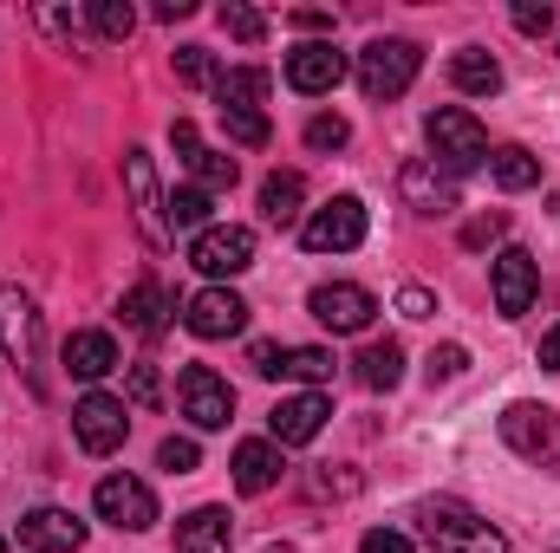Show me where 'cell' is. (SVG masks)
I'll return each mask as SVG.
<instances>
[{
    "mask_svg": "<svg viewBox=\"0 0 560 553\" xmlns=\"http://www.w3.org/2000/svg\"><path fill=\"white\" fill-rule=\"evenodd\" d=\"M183 163H189V176H196V189H209V196H222V189H235V176H242V169H235V156H229V150H209V143H196V150H189Z\"/></svg>",
    "mask_w": 560,
    "mask_h": 553,
    "instance_id": "27",
    "label": "cell"
},
{
    "mask_svg": "<svg viewBox=\"0 0 560 553\" xmlns=\"http://www.w3.org/2000/svg\"><path fill=\"white\" fill-rule=\"evenodd\" d=\"M92 26H98L105 39H131V26H138V13H131L125 0H92Z\"/></svg>",
    "mask_w": 560,
    "mask_h": 553,
    "instance_id": "32",
    "label": "cell"
},
{
    "mask_svg": "<svg viewBox=\"0 0 560 553\" xmlns=\"http://www.w3.org/2000/svg\"><path fill=\"white\" fill-rule=\"evenodd\" d=\"M189 13H196V0H163L156 7V20H189Z\"/></svg>",
    "mask_w": 560,
    "mask_h": 553,
    "instance_id": "46",
    "label": "cell"
},
{
    "mask_svg": "<svg viewBox=\"0 0 560 553\" xmlns=\"http://www.w3.org/2000/svg\"><path fill=\"white\" fill-rule=\"evenodd\" d=\"M463 372H469V352H463V345L430 352V385H450V378H463Z\"/></svg>",
    "mask_w": 560,
    "mask_h": 553,
    "instance_id": "37",
    "label": "cell"
},
{
    "mask_svg": "<svg viewBox=\"0 0 560 553\" xmlns=\"http://www.w3.org/2000/svg\"><path fill=\"white\" fill-rule=\"evenodd\" d=\"M352 365H359V385H365V391H392V385L405 378V345H398V339H372Z\"/></svg>",
    "mask_w": 560,
    "mask_h": 553,
    "instance_id": "26",
    "label": "cell"
},
{
    "mask_svg": "<svg viewBox=\"0 0 560 553\" xmlns=\"http://www.w3.org/2000/svg\"><path fill=\"white\" fill-rule=\"evenodd\" d=\"M489 286H495V313H502V319H522V313L535 306V293H541L535 255H528V248H502L495 268H489Z\"/></svg>",
    "mask_w": 560,
    "mask_h": 553,
    "instance_id": "13",
    "label": "cell"
},
{
    "mask_svg": "<svg viewBox=\"0 0 560 553\" xmlns=\"http://www.w3.org/2000/svg\"><path fill=\"white\" fill-rule=\"evenodd\" d=\"M326 416H332V404H326L319 391H300V398H280V404H275L268 430H275L280 449H293V443H313V436L326 430Z\"/></svg>",
    "mask_w": 560,
    "mask_h": 553,
    "instance_id": "17",
    "label": "cell"
},
{
    "mask_svg": "<svg viewBox=\"0 0 560 553\" xmlns=\"http://www.w3.org/2000/svg\"><path fill=\"white\" fill-rule=\"evenodd\" d=\"M502 228H509V215H482V222H469V228H463V248H489Z\"/></svg>",
    "mask_w": 560,
    "mask_h": 553,
    "instance_id": "41",
    "label": "cell"
},
{
    "mask_svg": "<svg viewBox=\"0 0 560 553\" xmlns=\"http://www.w3.org/2000/svg\"><path fill=\"white\" fill-rule=\"evenodd\" d=\"M189 261L215 280V286L235 280V274H248V268H255V228H242V222H209V228L196 235Z\"/></svg>",
    "mask_w": 560,
    "mask_h": 553,
    "instance_id": "6",
    "label": "cell"
},
{
    "mask_svg": "<svg viewBox=\"0 0 560 553\" xmlns=\"http://www.w3.org/2000/svg\"><path fill=\"white\" fill-rule=\"evenodd\" d=\"M183 326H189L196 339H229V332L248 326V299H242L235 286H202V293L183 299Z\"/></svg>",
    "mask_w": 560,
    "mask_h": 553,
    "instance_id": "12",
    "label": "cell"
},
{
    "mask_svg": "<svg viewBox=\"0 0 560 553\" xmlns=\"http://www.w3.org/2000/svg\"><path fill=\"white\" fill-rule=\"evenodd\" d=\"M66 372L85 378V385L112 378V372H118V339H112V332H72V339H66Z\"/></svg>",
    "mask_w": 560,
    "mask_h": 553,
    "instance_id": "19",
    "label": "cell"
},
{
    "mask_svg": "<svg viewBox=\"0 0 560 553\" xmlns=\"http://www.w3.org/2000/svg\"><path fill=\"white\" fill-rule=\"evenodd\" d=\"M222 125H229V138L242 143V150H261V143L275 138L268 131V111H222Z\"/></svg>",
    "mask_w": 560,
    "mask_h": 553,
    "instance_id": "31",
    "label": "cell"
},
{
    "mask_svg": "<svg viewBox=\"0 0 560 553\" xmlns=\"http://www.w3.org/2000/svg\"><path fill=\"white\" fill-rule=\"evenodd\" d=\"M248 365H255L261 378H280V372H287V345H275V339H255V352H248Z\"/></svg>",
    "mask_w": 560,
    "mask_h": 553,
    "instance_id": "38",
    "label": "cell"
},
{
    "mask_svg": "<svg viewBox=\"0 0 560 553\" xmlns=\"http://www.w3.org/2000/svg\"><path fill=\"white\" fill-rule=\"evenodd\" d=\"M268 92H275V79H268L261 66H235V72L215 79V105H222V111H261Z\"/></svg>",
    "mask_w": 560,
    "mask_h": 553,
    "instance_id": "23",
    "label": "cell"
},
{
    "mask_svg": "<svg viewBox=\"0 0 560 553\" xmlns=\"http://www.w3.org/2000/svg\"><path fill=\"white\" fill-rule=\"evenodd\" d=\"M489 169H495V183H502V189H535V183H541V156H528L522 143L489 150Z\"/></svg>",
    "mask_w": 560,
    "mask_h": 553,
    "instance_id": "28",
    "label": "cell"
},
{
    "mask_svg": "<svg viewBox=\"0 0 560 553\" xmlns=\"http://www.w3.org/2000/svg\"><path fill=\"white\" fill-rule=\"evenodd\" d=\"M300 202H306V176H300V169H275V176L261 183V215H268L275 228H293V222H300Z\"/></svg>",
    "mask_w": 560,
    "mask_h": 553,
    "instance_id": "25",
    "label": "cell"
},
{
    "mask_svg": "<svg viewBox=\"0 0 560 553\" xmlns=\"http://www.w3.org/2000/svg\"><path fill=\"white\" fill-rule=\"evenodd\" d=\"M92 508H98V521H112V528H125V534L156 528V495L143 489L138 475H105L98 495H92Z\"/></svg>",
    "mask_w": 560,
    "mask_h": 553,
    "instance_id": "10",
    "label": "cell"
},
{
    "mask_svg": "<svg viewBox=\"0 0 560 553\" xmlns=\"http://www.w3.org/2000/svg\"><path fill=\"white\" fill-rule=\"evenodd\" d=\"M346 72H352V59H346L332 39H306V46H293V52H287V85H293V92H306V98H326Z\"/></svg>",
    "mask_w": 560,
    "mask_h": 553,
    "instance_id": "11",
    "label": "cell"
},
{
    "mask_svg": "<svg viewBox=\"0 0 560 553\" xmlns=\"http://www.w3.org/2000/svg\"><path fill=\"white\" fill-rule=\"evenodd\" d=\"M85 548V521L72 508H33L20 521V553H79Z\"/></svg>",
    "mask_w": 560,
    "mask_h": 553,
    "instance_id": "15",
    "label": "cell"
},
{
    "mask_svg": "<svg viewBox=\"0 0 560 553\" xmlns=\"http://www.w3.org/2000/svg\"><path fill=\"white\" fill-rule=\"evenodd\" d=\"M313 319L319 326H332V332H365L372 326V313H378V299L365 293V286H352V280H332V286H313Z\"/></svg>",
    "mask_w": 560,
    "mask_h": 553,
    "instance_id": "14",
    "label": "cell"
},
{
    "mask_svg": "<svg viewBox=\"0 0 560 553\" xmlns=\"http://www.w3.org/2000/svg\"><path fill=\"white\" fill-rule=\"evenodd\" d=\"M450 79H456V92H469V98H495V92H502V66H495V52H482V46H463V52L450 59Z\"/></svg>",
    "mask_w": 560,
    "mask_h": 553,
    "instance_id": "22",
    "label": "cell"
},
{
    "mask_svg": "<svg viewBox=\"0 0 560 553\" xmlns=\"http://www.w3.org/2000/svg\"><path fill=\"white\" fill-rule=\"evenodd\" d=\"M0 352L33 378V391H46V378H39V306L20 286H0Z\"/></svg>",
    "mask_w": 560,
    "mask_h": 553,
    "instance_id": "5",
    "label": "cell"
},
{
    "mask_svg": "<svg viewBox=\"0 0 560 553\" xmlns=\"http://www.w3.org/2000/svg\"><path fill=\"white\" fill-rule=\"evenodd\" d=\"M125 430H131V416H125V404H118L112 391H85V398L72 404V436H79L85 456L125 449Z\"/></svg>",
    "mask_w": 560,
    "mask_h": 553,
    "instance_id": "8",
    "label": "cell"
},
{
    "mask_svg": "<svg viewBox=\"0 0 560 553\" xmlns=\"http://www.w3.org/2000/svg\"><path fill=\"white\" fill-rule=\"evenodd\" d=\"M515 26H522V33H548V26H555V7H548V0H541V7L522 0V7H515Z\"/></svg>",
    "mask_w": 560,
    "mask_h": 553,
    "instance_id": "40",
    "label": "cell"
},
{
    "mask_svg": "<svg viewBox=\"0 0 560 553\" xmlns=\"http://www.w3.org/2000/svg\"><path fill=\"white\" fill-rule=\"evenodd\" d=\"M418 66H423V52L411 39H372L359 52V92L372 105H392V98H405L418 85Z\"/></svg>",
    "mask_w": 560,
    "mask_h": 553,
    "instance_id": "3",
    "label": "cell"
},
{
    "mask_svg": "<svg viewBox=\"0 0 560 553\" xmlns=\"http://www.w3.org/2000/svg\"><path fill=\"white\" fill-rule=\"evenodd\" d=\"M346 138H352V125H346L339 111H332V118L319 111V118L306 125V143H313V150H339V143H346Z\"/></svg>",
    "mask_w": 560,
    "mask_h": 553,
    "instance_id": "36",
    "label": "cell"
},
{
    "mask_svg": "<svg viewBox=\"0 0 560 553\" xmlns=\"http://www.w3.org/2000/svg\"><path fill=\"white\" fill-rule=\"evenodd\" d=\"M176 79H183V85H215L209 46H176Z\"/></svg>",
    "mask_w": 560,
    "mask_h": 553,
    "instance_id": "34",
    "label": "cell"
},
{
    "mask_svg": "<svg viewBox=\"0 0 560 553\" xmlns=\"http://www.w3.org/2000/svg\"><path fill=\"white\" fill-rule=\"evenodd\" d=\"M280 378H300V385H326V378H332V352H319V345H293Z\"/></svg>",
    "mask_w": 560,
    "mask_h": 553,
    "instance_id": "30",
    "label": "cell"
},
{
    "mask_svg": "<svg viewBox=\"0 0 560 553\" xmlns=\"http://www.w3.org/2000/svg\"><path fill=\"white\" fill-rule=\"evenodd\" d=\"M156 462H163L170 475H189V469L202 462V449H196L189 436H163V443H156Z\"/></svg>",
    "mask_w": 560,
    "mask_h": 553,
    "instance_id": "35",
    "label": "cell"
},
{
    "mask_svg": "<svg viewBox=\"0 0 560 553\" xmlns=\"http://www.w3.org/2000/svg\"><path fill=\"white\" fill-rule=\"evenodd\" d=\"M423 138H430V163H436L443 176H469V169L489 163V131H482L476 111H463V105L430 111V118H423Z\"/></svg>",
    "mask_w": 560,
    "mask_h": 553,
    "instance_id": "1",
    "label": "cell"
},
{
    "mask_svg": "<svg viewBox=\"0 0 560 553\" xmlns=\"http://www.w3.org/2000/svg\"><path fill=\"white\" fill-rule=\"evenodd\" d=\"M359 553H411V541H405V534H392V528H372V534L359 541Z\"/></svg>",
    "mask_w": 560,
    "mask_h": 553,
    "instance_id": "42",
    "label": "cell"
},
{
    "mask_svg": "<svg viewBox=\"0 0 560 553\" xmlns=\"http://www.w3.org/2000/svg\"><path fill=\"white\" fill-rule=\"evenodd\" d=\"M131 398H138V404H156V398H163V385H156L150 365H131Z\"/></svg>",
    "mask_w": 560,
    "mask_h": 553,
    "instance_id": "43",
    "label": "cell"
},
{
    "mask_svg": "<svg viewBox=\"0 0 560 553\" xmlns=\"http://www.w3.org/2000/svg\"><path fill=\"white\" fill-rule=\"evenodd\" d=\"M222 26H229V33H235L242 46H255V39H268V20H261L255 7H242V0H229V7H222Z\"/></svg>",
    "mask_w": 560,
    "mask_h": 553,
    "instance_id": "33",
    "label": "cell"
},
{
    "mask_svg": "<svg viewBox=\"0 0 560 553\" xmlns=\"http://www.w3.org/2000/svg\"><path fill=\"white\" fill-rule=\"evenodd\" d=\"M163 222L170 228H209V189H196V183H183V189H170L163 196Z\"/></svg>",
    "mask_w": 560,
    "mask_h": 553,
    "instance_id": "29",
    "label": "cell"
},
{
    "mask_svg": "<svg viewBox=\"0 0 560 553\" xmlns=\"http://www.w3.org/2000/svg\"><path fill=\"white\" fill-rule=\"evenodd\" d=\"M0 553H7V548H0Z\"/></svg>",
    "mask_w": 560,
    "mask_h": 553,
    "instance_id": "48",
    "label": "cell"
},
{
    "mask_svg": "<svg viewBox=\"0 0 560 553\" xmlns=\"http://www.w3.org/2000/svg\"><path fill=\"white\" fill-rule=\"evenodd\" d=\"M535 365H541V372H560V326H555V332H541V345H535Z\"/></svg>",
    "mask_w": 560,
    "mask_h": 553,
    "instance_id": "45",
    "label": "cell"
},
{
    "mask_svg": "<svg viewBox=\"0 0 560 553\" xmlns=\"http://www.w3.org/2000/svg\"><path fill=\"white\" fill-rule=\"evenodd\" d=\"M418 521H423L430 553H509L502 528H489V521H482V515H469L463 502H430Z\"/></svg>",
    "mask_w": 560,
    "mask_h": 553,
    "instance_id": "2",
    "label": "cell"
},
{
    "mask_svg": "<svg viewBox=\"0 0 560 553\" xmlns=\"http://www.w3.org/2000/svg\"><path fill=\"white\" fill-rule=\"evenodd\" d=\"M39 26H46V33H59V39H72V33H79V20H72L66 7H39Z\"/></svg>",
    "mask_w": 560,
    "mask_h": 553,
    "instance_id": "44",
    "label": "cell"
},
{
    "mask_svg": "<svg viewBox=\"0 0 560 553\" xmlns=\"http://www.w3.org/2000/svg\"><path fill=\"white\" fill-rule=\"evenodd\" d=\"M275 482H280V443L248 436V443L235 449V489H242V495H268Z\"/></svg>",
    "mask_w": 560,
    "mask_h": 553,
    "instance_id": "20",
    "label": "cell"
},
{
    "mask_svg": "<svg viewBox=\"0 0 560 553\" xmlns=\"http://www.w3.org/2000/svg\"><path fill=\"white\" fill-rule=\"evenodd\" d=\"M398 313H405V319H430V313H436V293H430V286H405V293H398Z\"/></svg>",
    "mask_w": 560,
    "mask_h": 553,
    "instance_id": "39",
    "label": "cell"
},
{
    "mask_svg": "<svg viewBox=\"0 0 560 553\" xmlns=\"http://www.w3.org/2000/svg\"><path fill=\"white\" fill-rule=\"evenodd\" d=\"M176 553H235L229 515H222V508H196V515H183V528H176Z\"/></svg>",
    "mask_w": 560,
    "mask_h": 553,
    "instance_id": "21",
    "label": "cell"
},
{
    "mask_svg": "<svg viewBox=\"0 0 560 553\" xmlns=\"http://www.w3.org/2000/svg\"><path fill=\"white\" fill-rule=\"evenodd\" d=\"M398 196H405L418 215H450V209H456V176H443L430 156H418V163L398 169Z\"/></svg>",
    "mask_w": 560,
    "mask_h": 553,
    "instance_id": "16",
    "label": "cell"
},
{
    "mask_svg": "<svg viewBox=\"0 0 560 553\" xmlns=\"http://www.w3.org/2000/svg\"><path fill=\"white\" fill-rule=\"evenodd\" d=\"M125 183H131V202H138V222L150 242H163L170 235V222H163V196H156V169H150V156L143 150H125Z\"/></svg>",
    "mask_w": 560,
    "mask_h": 553,
    "instance_id": "18",
    "label": "cell"
},
{
    "mask_svg": "<svg viewBox=\"0 0 560 553\" xmlns=\"http://www.w3.org/2000/svg\"><path fill=\"white\" fill-rule=\"evenodd\" d=\"M118 313H125V326H131V332L156 339V332L170 326V293H163L156 280H138V286L125 293V306H118Z\"/></svg>",
    "mask_w": 560,
    "mask_h": 553,
    "instance_id": "24",
    "label": "cell"
},
{
    "mask_svg": "<svg viewBox=\"0 0 560 553\" xmlns=\"http://www.w3.org/2000/svg\"><path fill=\"white\" fill-rule=\"evenodd\" d=\"M293 26H306V33H319V26H332V13H313V7H300V13H293Z\"/></svg>",
    "mask_w": 560,
    "mask_h": 553,
    "instance_id": "47",
    "label": "cell"
},
{
    "mask_svg": "<svg viewBox=\"0 0 560 553\" xmlns=\"http://www.w3.org/2000/svg\"><path fill=\"white\" fill-rule=\"evenodd\" d=\"M502 443H509L522 462L560 475V411H548V404H509V411H502Z\"/></svg>",
    "mask_w": 560,
    "mask_h": 553,
    "instance_id": "4",
    "label": "cell"
},
{
    "mask_svg": "<svg viewBox=\"0 0 560 553\" xmlns=\"http://www.w3.org/2000/svg\"><path fill=\"white\" fill-rule=\"evenodd\" d=\"M365 202L359 196H332L326 209H313L306 215V228H300V242L313 248V255H346V248H359L365 242Z\"/></svg>",
    "mask_w": 560,
    "mask_h": 553,
    "instance_id": "7",
    "label": "cell"
},
{
    "mask_svg": "<svg viewBox=\"0 0 560 553\" xmlns=\"http://www.w3.org/2000/svg\"><path fill=\"white\" fill-rule=\"evenodd\" d=\"M176 398H183V416H189L196 430H229V416H235V391H229L209 365H183Z\"/></svg>",
    "mask_w": 560,
    "mask_h": 553,
    "instance_id": "9",
    "label": "cell"
}]
</instances>
